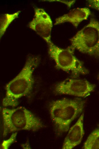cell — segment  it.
Masks as SVG:
<instances>
[{
	"label": "cell",
	"mask_w": 99,
	"mask_h": 149,
	"mask_svg": "<svg viewBox=\"0 0 99 149\" xmlns=\"http://www.w3.org/2000/svg\"><path fill=\"white\" fill-rule=\"evenodd\" d=\"M40 61L39 56H28L20 72L6 84L5 95L2 101L3 106L14 108L18 105L20 99L30 93L34 82L33 73Z\"/></svg>",
	"instance_id": "1"
},
{
	"label": "cell",
	"mask_w": 99,
	"mask_h": 149,
	"mask_svg": "<svg viewBox=\"0 0 99 149\" xmlns=\"http://www.w3.org/2000/svg\"><path fill=\"white\" fill-rule=\"evenodd\" d=\"M85 105V102L80 99L63 98L51 103L50 116L58 134L69 130L71 123L81 114Z\"/></svg>",
	"instance_id": "2"
},
{
	"label": "cell",
	"mask_w": 99,
	"mask_h": 149,
	"mask_svg": "<svg viewBox=\"0 0 99 149\" xmlns=\"http://www.w3.org/2000/svg\"><path fill=\"white\" fill-rule=\"evenodd\" d=\"M3 137L8 134L22 130L36 131L43 127L41 120L22 106L2 109Z\"/></svg>",
	"instance_id": "3"
},
{
	"label": "cell",
	"mask_w": 99,
	"mask_h": 149,
	"mask_svg": "<svg viewBox=\"0 0 99 149\" xmlns=\"http://www.w3.org/2000/svg\"><path fill=\"white\" fill-rule=\"evenodd\" d=\"M69 47L74 51L99 57V22L91 18L89 23L70 40Z\"/></svg>",
	"instance_id": "4"
},
{
	"label": "cell",
	"mask_w": 99,
	"mask_h": 149,
	"mask_svg": "<svg viewBox=\"0 0 99 149\" xmlns=\"http://www.w3.org/2000/svg\"><path fill=\"white\" fill-rule=\"evenodd\" d=\"M47 44L48 54L54 61L58 68L70 72L75 76L88 73V70L84 66L82 62L75 56L74 51L69 47L60 48L51 41Z\"/></svg>",
	"instance_id": "5"
},
{
	"label": "cell",
	"mask_w": 99,
	"mask_h": 149,
	"mask_svg": "<svg viewBox=\"0 0 99 149\" xmlns=\"http://www.w3.org/2000/svg\"><path fill=\"white\" fill-rule=\"evenodd\" d=\"M95 87L85 79L68 78L56 84L54 92L59 95L85 97L90 94Z\"/></svg>",
	"instance_id": "6"
},
{
	"label": "cell",
	"mask_w": 99,
	"mask_h": 149,
	"mask_svg": "<svg viewBox=\"0 0 99 149\" xmlns=\"http://www.w3.org/2000/svg\"><path fill=\"white\" fill-rule=\"evenodd\" d=\"M28 26L47 43L51 41L52 22L50 15L43 9H35L34 18L29 23Z\"/></svg>",
	"instance_id": "7"
},
{
	"label": "cell",
	"mask_w": 99,
	"mask_h": 149,
	"mask_svg": "<svg viewBox=\"0 0 99 149\" xmlns=\"http://www.w3.org/2000/svg\"><path fill=\"white\" fill-rule=\"evenodd\" d=\"M82 113L77 122L69 129L64 140L62 149H72L81 142L84 135V118Z\"/></svg>",
	"instance_id": "8"
},
{
	"label": "cell",
	"mask_w": 99,
	"mask_h": 149,
	"mask_svg": "<svg viewBox=\"0 0 99 149\" xmlns=\"http://www.w3.org/2000/svg\"><path fill=\"white\" fill-rule=\"evenodd\" d=\"M91 14L89 8H77L71 10L67 13L57 18L54 23L57 25L65 22H69L77 28L82 21L87 19Z\"/></svg>",
	"instance_id": "9"
},
{
	"label": "cell",
	"mask_w": 99,
	"mask_h": 149,
	"mask_svg": "<svg viewBox=\"0 0 99 149\" xmlns=\"http://www.w3.org/2000/svg\"><path fill=\"white\" fill-rule=\"evenodd\" d=\"M21 11H18L12 14L5 13L0 16V37L4 34L7 28L13 21L18 17Z\"/></svg>",
	"instance_id": "10"
},
{
	"label": "cell",
	"mask_w": 99,
	"mask_h": 149,
	"mask_svg": "<svg viewBox=\"0 0 99 149\" xmlns=\"http://www.w3.org/2000/svg\"><path fill=\"white\" fill-rule=\"evenodd\" d=\"M82 148L99 149V128L96 129L90 134Z\"/></svg>",
	"instance_id": "11"
},
{
	"label": "cell",
	"mask_w": 99,
	"mask_h": 149,
	"mask_svg": "<svg viewBox=\"0 0 99 149\" xmlns=\"http://www.w3.org/2000/svg\"><path fill=\"white\" fill-rule=\"evenodd\" d=\"M88 6L94 9L99 12V0H87Z\"/></svg>",
	"instance_id": "12"
},
{
	"label": "cell",
	"mask_w": 99,
	"mask_h": 149,
	"mask_svg": "<svg viewBox=\"0 0 99 149\" xmlns=\"http://www.w3.org/2000/svg\"><path fill=\"white\" fill-rule=\"evenodd\" d=\"M52 1H56L60 2L67 4L68 6L70 7L71 5L74 4L75 1H64V0H52Z\"/></svg>",
	"instance_id": "13"
}]
</instances>
